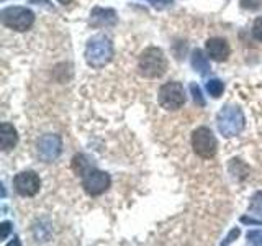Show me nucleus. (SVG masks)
Segmentation results:
<instances>
[{"label":"nucleus","mask_w":262,"mask_h":246,"mask_svg":"<svg viewBox=\"0 0 262 246\" xmlns=\"http://www.w3.org/2000/svg\"><path fill=\"white\" fill-rule=\"evenodd\" d=\"M80 177H82V187H84V191L92 197L102 195L103 192L108 191V187L112 184V179L106 172L94 168H89Z\"/></svg>","instance_id":"7"},{"label":"nucleus","mask_w":262,"mask_h":246,"mask_svg":"<svg viewBox=\"0 0 262 246\" xmlns=\"http://www.w3.org/2000/svg\"><path fill=\"white\" fill-rule=\"evenodd\" d=\"M2 23L15 31H27L35 23V13L27 7H7L2 10Z\"/></svg>","instance_id":"4"},{"label":"nucleus","mask_w":262,"mask_h":246,"mask_svg":"<svg viewBox=\"0 0 262 246\" xmlns=\"http://www.w3.org/2000/svg\"><path fill=\"white\" fill-rule=\"evenodd\" d=\"M241 4H243V7H246V8H257L259 7V4H260V0H241Z\"/></svg>","instance_id":"20"},{"label":"nucleus","mask_w":262,"mask_h":246,"mask_svg":"<svg viewBox=\"0 0 262 246\" xmlns=\"http://www.w3.org/2000/svg\"><path fill=\"white\" fill-rule=\"evenodd\" d=\"M13 187L21 197H33L39 192L41 180L35 171H23L15 176Z\"/></svg>","instance_id":"9"},{"label":"nucleus","mask_w":262,"mask_h":246,"mask_svg":"<svg viewBox=\"0 0 262 246\" xmlns=\"http://www.w3.org/2000/svg\"><path fill=\"white\" fill-rule=\"evenodd\" d=\"M205 48H207V54L210 56V59L216 61V63L226 61L229 53H231L229 45L221 38H210L207 41V45H205Z\"/></svg>","instance_id":"10"},{"label":"nucleus","mask_w":262,"mask_h":246,"mask_svg":"<svg viewBox=\"0 0 262 246\" xmlns=\"http://www.w3.org/2000/svg\"><path fill=\"white\" fill-rule=\"evenodd\" d=\"M90 168V164L89 161L85 159V156H82V154H77L76 158L72 159V169L77 172L79 176H82L84 172Z\"/></svg>","instance_id":"15"},{"label":"nucleus","mask_w":262,"mask_h":246,"mask_svg":"<svg viewBox=\"0 0 262 246\" xmlns=\"http://www.w3.org/2000/svg\"><path fill=\"white\" fill-rule=\"evenodd\" d=\"M192 148L195 154L202 159H211L216 154V138L213 131L207 127H200L193 131L192 135Z\"/></svg>","instance_id":"5"},{"label":"nucleus","mask_w":262,"mask_h":246,"mask_svg":"<svg viewBox=\"0 0 262 246\" xmlns=\"http://www.w3.org/2000/svg\"><path fill=\"white\" fill-rule=\"evenodd\" d=\"M192 66L195 71H199L202 76H207L210 72V63H208V57L203 54L202 49H195L193 54H192Z\"/></svg>","instance_id":"13"},{"label":"nucleus","mask_w":262,"mask_h":246,"mask_svg":"<svg viewBox=\"0 0 262 246\" xmlns=\"http://www.w3.org/2000/svg\"><path fill=\"white\" fill-rule=\"evenodd\" d=\"M147 2H151L154 7H161V5H167V4H170V0H147Z\"/></svg>","instance_id":"22"},{"label":"nucleus","mask_w":262,"mask_h":246,"mask_svg":"<svg viewBox=\"0 0 262 246\" xmlns=\"http://www.w3.org/2000/svg\"><path fill=\"white\" fill-rule=\"evenodd\" d=\"M90 16H92V23L95 25V27H108V25H115V22H117V16H115V12L110 10V8H94L92 13H90Z\"/></svg>","instance_id":"12"},{"label":"nucleus","mask_w":262,"mask_h":246,"mask_svg":"<svg viewBox=\"0 0 262 246\" xmlns=\"http://www.w3.org/2000/svg\"><path fill=\"white\" fill-rule=\"evenodd\" d=\"M248 241L252 244H262V232H249Z\"/></svg>","instance_id":"19"},{"label":"nucleus","mask_w":262,"mask_h":246,"mask_svg":"<svg viewBox=\"0 0 262 246\" xmlns=\"http://www.w3.org/2000/svg\"><path fill=\"white\" fill-rule=\"evenodd\" d=\"M190 92H192V97H193L195 104H199L200 107H203V105H205V98L202 97V90H200V87L196 86V84H190Z\"/></svg>","instance_id":"17"},{"label":"nucleus","mask_w":262,"mask_h":246,"mask_svg":"<svg viewBox=\"0 0 262 246\" xmlns=\"http://www.w3.org/2000/svg\"><path fill=\"white\" fill-rule=\"evenodd\" d=\"M244 115L237 107H225L218 113V130L226 138H233L239 135L244 128Z\"/></svg>","instance_id":"3"},{"label":"nucleus","mask_w":262,"mask_h":246,"mask_svg":"<svg viewBox=\"0 0 262 246\" xmlns=\"http://www.w3.org/2000/svg\"><path fill=\"white\" fill-rule=\"evenodd\" d=\"M249 212H252L254 215H257V217H262V191L252 195L251 203H249Z\"/></svg>","instance_id":"16"},{"label":"nucleus","mask_w":262,"mask_h":246,"mask_svg":"<svg viewBox=\"0 0 262 246\" xmlns=\"http://www.w3.org/2000/svg\"><path fill=\"white\" fill-rule=\"evenodd\" d=\"M8 233H10V223H8V221H4L2 223V235H0V238L5 240V238L8 236Z\"/></svg>","instance_id":"21"},{"label":"nucleus","mask_w":262,"mask_h":246,"mask_svg":"<svg viewBox=\"0 0 262 246\" xmlns=\"http://www.w3.org/2000/svg\"><path fill=\"white\" fill-rule=\"evenodd\" d=\"M138 69L147 79H156L161 77L167 69V61L166 56L159 48H147L144 53L139 56Z\"/></svg>","instance_id":"2"},{"label":"nucleus","mask_w":262,"mask_h":246,"mask_svg":"<svg viewBox=\"0 0 262 246\" xmlns=\"http://www.w3.org/2000/svg\"><path fill=\"white\" fill-rule=\"evenodd\" d=\"M18 143V135H16V130L10 123H2L0 127V148L4 151H10L12 148L16 146Z\"/></svg>","instance_id":"11"},{"label":"nucleus","mask_w":262,"mask_h":246,"mask_svg":"<svg viewBox=\"0 0 262 246\" xmlns=\"http://www.w3.org/2000/svg\"><path fill=\"white\" fill-rule=\"evenodd\" d=\"M36 150L41 161L53 162L59 158V154L62 151V139L59 135H45L39 138Z\"/></svg>","instance_id":"8"},{"label":"nucleus","mask_w":262,"mask_h":246,"mask_svg":"<svg viewBox=\"0 0 262 246\" xmlns=\"http://www.w3.org/2000/svg\"><path fill=\"white\" fill-rule=\"evenodd\" d=\"M159 105L166 110H179L185 104V90L180 82H166L159 89Z\"/></svg>","instance_id":"6"},{"label":"nucleus","mask_w":262,"mask_h":246,"mask_svg":"<svg viewBox=\"0 0 262 246\" xmlns=\"http://www.w3.org/2000/svg\"><path fill=\"white\" fill-rule=\"evenodd\" d=\"M252 36L257 41H262V16L256 18V22L252 25Z\"/></svg>","instance_id":"18"},{"label":"nucleus","mask_w":262,"mask_h":246,"mask_svg":"<svg viewBox=\"0 0 262 246\" xmlns=\"http://www.w3.org/2000/svg\"><path fill=\"white\" fill-rule=\"evenodd\" d=\"M207 90H208V94L211 97H215L218 98L221 94H223V90H225V84L221 82L220 79H211L207 82Z\"/></svg>","instance_id":"14"},{"label":"nucleus","mask_w":262,"mask_h":246,"mask_svg":"<svg viewBox=\"0 0 262 246\" xmlns=\"http://www.w3.org/2000/svg\"><path fill=\"white\" fill-rule=\"evenodd\" d=\"M113 57V45L112 41L103 36L97 35L89 41L85 46V61L90 68L100 69Z\"/></svg>","instance_id":"1"},{"label":"nucleus","mask_w":262,"mask_h":246,"mask_svg":"<svg viewBox=\"0 0 262 246\" xmlns=\"http://www.w3.org/2000/svg\"><path fill=\"white\" fill-rule=\"evenodd\" d=\"M59 2H61V4H64V5H66V4H68V2H69V0H59Z\"/></svg>","instance_id":"23"}]
</instances>
